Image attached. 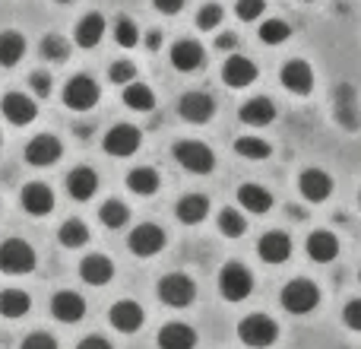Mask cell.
Wrapping results in <instances>:
<instances>
[{"label":"cell","instance_id":"cell-1","mask_svg":"<svg viewBox=\"0 0 361 349\" xmlns=\"http://www.w3.org/2000/svg\"><path fill=\"white\" fill-rule=\"evenodd\" d=\"M35 248L23 238H6L0 244V273L6 276H23V273H32L35 270Z\"/></svg>","mask_w":361,"mask_h":349},{"label":"cell","instance_id":"cell-2","mask_svg":"<svg viewBox=\"0 0 361 349\" xmlns=\"http://www.w3.org/2000/svg\"><path fill=\"white\" fill-rule=\"evenodd\" d=\"M219 292H222L225 302H244L250 292H254V276L244 264L231 261L219 270Z\"/></svg>","mask_w":361,"mask_h":349},{"label":"cell","instance_id":"cell-3","mask_svg":"<svg viewBox=\"0 0 361 349\" xmlns=\"http://www.w3.org/2000/svg\"><path fill=\"white\" fill-rule=\"evenodd\" d=\"M238 337H241V343L250 346V349H267V346L276 343V337H279V324H276L273 318H267V314H250V318L241 321Z\"/></svg>","mask_w":361,"mask_h":349},{"label":"cell","instance_id":"cell-4","mask_svg":"<svg viewBox=\"0 0 361 349\" xmlns=\"http://www.w3.org/2000/svg\"><path fill=\"white\" fill-rule=\"evenodd\" d=\"M99 99H102L99 83H95L92 76H86V73L70 76L67 86H63V105H67L70 112H89Z\"/></svg>","mask_w":361,"mask_h":349},{"label":"cell","instance_id":"cell-5","mask_svg":"<svg viewBox=\"0 0 361 349\" xmlns=\"http://www.w3.org/2000/svg\"><path fill=\"white\" fill-rule=\"evenodd\" d=\"M175 159L180 169L193 172V174H209L216 165V153L200 140H178L175 143Z\"/></svg>","mask_w":361,"mask_h":349},{"label":"cell","instance_id":"cell-6","mask_svg":"<svg viewBox=\"0 0 361 349\" xmlns=\"http://www.w3.org/2000/svg\"><path fill=\"white\" fill-rule=\"evenodd\" d=\"M279 302H282V308H286V312L307 314V312H314V308H317L320 289L314 286L311 280H292V283H286V286H282Z\"/></svg>","mask_w":361,"mask_h":349},{"label":"cell","instance_id":"cell-7","mask_svg":"<svg viewBox=\"0 0 361 349\" xmlns=\"http://www.w3.org/2000/svg\"><path fill=\"white\" fill-rule=\"evenodd\" d=\"M159 299L169 308H187L197 299V286L187 273H169L159 280Z\"/></svg>","mask_w":361,"mask_h":349},{"label":"cell","instance_id":"cell-8","mask_svg":"<svg viewBox=\"0 0 361 349\" xmlns=\"http://www.w3.org/2000/svg\"><path fill=\"white\" fill-rule=\"evenodd\" d=\"M140 143H143V134H140V127H133V124H114L111 131L105 134V140H102L108 156H118V159L133 156V153L140 150Z\"/></svg>","mask_w":361,"mask_h":349},{"label":"cell","instance_id":"cell-9","mask_svg":"<svg viewBox=\"0 0 361 349\" xmlns=\"http://www.w3.org/2000/svg\"><path fill=\"white\" fill-rule=\"evenodd\" d=\"M61 156H63V143L54 134H38V137H32L25 143V162L35 165V169H48Z\"/></svg>","mask_w":361,"mask_h":349},{"label":"cell","instance_id":"cell-10","mask_svg":"<svg viewBox=\"0 0 361 349\" xmlns=\"http://www.w3.org/2000/svg\"><path fill=\"white\" fill-rule=\"evenodd\" d=\"M127 248L137 257L159 254V251L165 248V229H159V225H152V223H140L137 229L127 235Z\"/></svg>","mask_w":361,"mask_h":349},{"label":"cell","instance_id":"cell-11","mask_svg":"<svg viewBox=\"0 0 361 349\" xmlns=\"http://www.w3.org/2000/svg\"><path fill=\"white\" fill-rule=\"evenodd\" d=\"M0 112H4V118L16 127H25L38 118L35 99H32V95H23V93H6L4 99H0Z\"/></svg>","mask_w":361,"mask_h":349},{"label":"cell","instance_id":"cell-12","mask_svg":"<svg viewBox=\"0 0 361 349\" xmlns=\"http://www.w3.org/2000/svg\"><path fill=\"white\" fill-rule=\"evenodd\" d=\"M51 314H54L61 324H76V321L86 318V299L73 289H63V292H54L51 299Z\"/></svg>","mask_w":361,"mask_h":349},{"label":"cell","instance_id":"cell-13","mask_svg":"<svg viewBox=\"0 0 361 349\" xmlns=\"http://www.w3.org/2000/svg\"><path fill=\"white\" fill-rule=\"evenodd\" d=\"M178 112H180V118L190 121V124H206V121L216 114V99H212L209 93H187V95H180Z\"/></svg>","mask_w":361,"mask_h":349},{"label":"cell","instance_id":"cell-14","mask_svg":"<svg viewBox=\"0 0 361 349\" xmlns=\"http://www.w3.org/2000/svg\"><path fill=\"white\" fill-rule=\"evenodd\" d=\"M206 61V51L197 38H180V42L171 45V67L180 70V73H193L200 70Z\"/></svg>","mask_w":361,"mask_h":349},{"label":"cell","instance_id":"cell-15","mask_svg":"<svg viewBox=\"0 0 361 349\" xmlns=\"http://www.w3.org/2000/svg\"><path fill=\"white\" fill-rule=\"evenodd\" d=\"M108 321H111V327H114V331H121V333H137L140 327H143L146 314H143V308H140L137 302L121 299V302H114V305H111Z\"/></svg>","mask_w":361,"mask_h":349},{"label":"cell","instance_id":"cell-16","mask_svg":"<svg viewBox=\"0 0 361 349\" xmlns=\"http://www.w3.org/2000/svg\"><path fill=\"white\" fill-rule=\"evenodd\" d=\"M19 203H23V210L29 213V216H48V213L54 210V191H51L48 184H42V181H32V184L23 187Z\"/></svg>","mask_w":361,"mask_h":349},{"label":"cell","instance_id":"cell-17","mask_svg":"<svg viewBox=\"0 0 361 349\" xmlns=\"http://www.w3.org/2000/svg\"><path fill=\"white\" fill-rule=\"evenodd\" d=\"M279 80H282V86H286L288 93L307 95L314 89V70L307 67L305 61H288V64H282Z\"/></svg>","mask_w":361,"mask_h":349},{"label":"cell","instance_id":"cell-18","mask_svg":"<svg viewBox=\"0 0 361 349\" xmlns=\"http://www.w3.org/2000/svg\"><path fill=\"white\" fill-rule=\"evenodd\" d=\"M257 254H260L267 264L288 261V257H292V235H286V232H279V229L267 232V235L257 242Z\"/></svg>","mask_w":361,"mask_h":349},{"label":"cell","instance_id":"cell-19","mask_svg":"<svg viewBox=\"0 0 361 349\" xmlns=\"http://www.w3.org/2000/svg\"><path fill=\"white\" fill-rule=\"evenodd\" d=\"M298 187H301V194H305V200L324 203V200L333 194V178L324 169H305L298 178Z\"/></svg>","mask_w":361,"mask_h":349},{"label":"cell","instance_id":"cell-20","mask_svg":"<svg viewBox=\"0 0 361 349\" xmlns=\"http://www.w3.org/2000/svg\"><path fill=\"white\" fill-rule=\"evenodd\" d=\"M95 191H99V174L89 169V165H76L73 172H67V194L73 200L86 203V200L95 197Z\"/></svg>","mask_w":361,"mask_h":349},{"label":"cell","instance_id":"cell-21","mask_svg":"<svg viewBox=\"0 0 361 349\" xmlns=\"http://www.w3.org/2000/svg\"><path fill=\"white\" fill-rule=\"evenodd\" d=\"M222 80H225V86H231V89L250 86V83L257 80V64L247 61V57H241V54H231L222 67Z\"/></svg>","mask_w":361,"mask_h":349},{"label":"cell","instance_id":"cell-22","mask_svg":"<svg viewBox=\"0 0 361 349\" xmlns=\"http://www.w3.org/2000/svg\"><path fill=\"white\" fill-rule=\"evenodd\" d=\"M80 276H82V283H89V286H105V283H111V276H114V264L108 261L105 254H89L80 261Z\"/></svg>","mask_w":361,"mask_h":349},{"label":"cell","instance_id":"cell-23","mask_svg":"<svg viewBox=\"0 0 361 349\" xmlns=\"http://www.w3.org/2000/svg\"><path fill=\"white\" fill-rule=\"evenodd\" d=\"M102 38H105V16L102 13H86L73 29V42L80 48H95Z\"/></svg>","mask_w":361,"mask_h":349},{"label":"cell","instance_id":"cell-24","mask_svg":"<svg viewBox=\"0 0 361 349\" xmlns=\"http://www.w3.org/2000/svg\"><path fill=\"white\" fill-rule=\"evenodd\" d=\"M307 257L311 261H317V264H330L333 257L339 254V242H336V235L333 232H326V229H317V232H311L307 235Z\"/></svg>","mask_w":361,"mask_h":349},{"label":"cell","instance_id":"cell-25","mask_svg":"<svg viewBox=\"0 0 361 349\" xmlns=\"http://www.w3.org/2000/svg\"><path fill=\"white\" fill-rule=\"evenodd\" d=\"M273 118H276V105H273V99H267V95L247 99L241 105V121L247 127H267V124H273Z\"/></svg>","mask_w":361,"mask_h":349},{"label":"cell","instance_id":"cell-26","mask_svg":"<svg viewBox=\"0 0 361 349\" xmlns=\"http://www.w3.org/2000/svg\"><path fill=\"white\" fill-rule=\"evenodd\" d=\"M197 346V333L193 327L180 324V321H171L159 331V349H193Z\"/></svg>","mask_w":361,"mask_h":349},{"label":"cell","instance_id":"cell-27","mask_svg":"<svg viewBox=\"0 0 361 349\" xmlns=\"http://www.w3.org/2000/svg\"><path fill=\"white\" fill-rule=\"evenodd\" d=\"M175 213H178V219L184 225H197V223H203V219L209 216V200H206L203 194H187V197L178 200Z\"/></svg>","mask_w":361,"mask_h":349},{"label":"cell","instance_id":"cell-28","mask_svg":"<svg viewBox=\"0 0 361 349\" xmlns=\"http://www.w3.org/2000/svg\"><path fill=\"white\" fill-rule=\"evenodd\" d=\"M238 203L244 206L247 213H269L273 210V194L267 191L263 184H241V191H238Z\"/></svg>","mask_w":361,"mask_h":349},{"label":"cell","instance_id":"cell-29","mask_svg":"<svg viewBox=\"0 0 361 349\" xmlns=\"http://www.w3.org/2000/svg\"><path fill=\"white\" fill-rule=\"evenodd\" d=\"M25 57V38L16 29L0 32V67H16Z\"/></svg>","mask_w":361,"mask_h":349},{"label":"cell","instance_id":"cell-30","mask_svg":"<svg viewBox=\"0 0 361 349\" xmlns=\"http://www.w3.org/2000/svg\"><path fill=\"white\" fill-rule=\"evenodd\" d=\"M29 308H32V299H29V292H23V289H4V292H0V314H4L6 321L25 318Z\"/></svg>","mask_w":361,"mask_h":349},{"label":"cell","instance_id":"cell-31","mask_svg":"<svg viewBox=\"0 0 361 349\" xmlns=\"http://www.w3.org/2000/svg\"><path fill=\"white\" fill-rule=\"evenodd\" d=\"M159 172L156 169H146V165H140V169H133L127 174V187H130L133 194H140V197H152V194L159 191Z\"/></svg>","mask_w":361,"mask_h":349},{"label":"cell","instance_id":"cell-32","mask_svg":"<svg viewBox=\"0 0 361 349\" xmlns=\"http://www.w3.org/2000/svg\"><path fill=\"white\" fill-rule=\"evenodd\" d=\"M38 54L51 64H63L70 57V42L63 35H57V32H48V35L38 42Z\"/></svg>","mask_w":361,"mask_h":349},{"label":"cell","instance_id":"cell-33","mask_svg":"<svg viewBox=\"0 0 361 349\" xmlns=\"http://www.w3.org/2000/svg\"><path fill=\"white\" fill-rule=\"evenodd\" d=\"M124 105L133 108V112H152L156 108V95L146 83H130L124 86Z\"/></svg>","mask_w":361,"mask_h":349},{"label":"cell","instance_id":"cell-34","mask_svg":"<svg viewBox=\"0 0 361 349\" xmlns=\"http://www.w3.org/2000/svg\"><path fill=\"white\" fill-rule=\"evenodd\" d=\"M57 238H61L63 248H82L89 242V225L82 219H67V223L57 229Z\"/></svg>","mask_w":361,"mask_h":349},{"label":"cell","instance_id":"cell-35","mask_svg":"<svg viewBox=\"0 0 361 349\" xmlns=\"http://www.w3.org/2000/svg\"><path fill=\"white\" fill-rule=\"evenodd\" d=\"M99 219L105 229H124L127 219H130V210H127V203H121V200H105L99 210Z\"/></svg>","mask_w":361,"mask_h":349},{"label":"cell","instance_id":"cell-36","mask_svg":"<svg viewBox=\"0 0 361 349\" xmlns=\"http://www.w3.org/2000/svg\"><path fill=\"white\" fill-rule=\"evenodd\" d=\"M219 232H222L225 238H241L244 232H247V219L228 206V210L219 213Z\"/></svg>","mask_w":361,"mask_h":349},{"label":"cell","instance_id":"cell-37","mask_svg":"<svg viewBox=\"0 0 361 349\" xmlns=\"http://www.w3.org/2000/svg\"><path fill=\"white\" fill-rule=\"evenodd\" d=\"M114 42H118L121 48H137L140 45V29H137V23H133L130 16L114 19Z\"/></svg>","mask_w":361,"mask_h":349},{"label":"cell","instance_id":"cell-38","mask_svg":"<svg viewBox=\"0 0 361 349\" xmlns=\"http://www.w3.org/2000/svg\"><path fill=\"white\" fill-rule=\"evenodd\" d=\"M235 153H241L244 159H254L257 162V159H267L269 153H273V146H269L267 140H260V137H241L235 143Z\"/></svg>","mask_w":361,"mask_h":349},{"label":"cell","instance_id":"cell-39","mask_svg":"<svg viewBox=\"0 0 361 349\" xmlns=\"http://www.w3.org/2000/svg\"><path fill=\"white\" fill-rule=\"evenodd\" d=\"M288 35H292V25L282 23V19H267V23L260 25V42L263 45H282Z\"/></svg>","mask_w":361,"mask_h":349},{"label":"cell","instance_id":"cell-40","mask_svg":"<svg viewBox=\"0 0 361 349\" xmlns=\"http://www.w3.org/2000/svg\"><path fill=\"white\" fill-rule=\"evenodd\" d=\"M108 80L118 83V86H130V83H137V67L130 61H114L108 67Z\"/></svg>","mask_w":361,"mask_h":349},{"label":"cell","instance_id":"cell-41","mask_svg":"<svg viewBox=\"0 0 361 349\" xmlns=\"http://www.w3.org/2000/svg\"><path fill=\"white\" fill-rule=\"evenodd\" d=\"M222 16H225L222 4H203L200 6V13H197V25L200 29H206V32H212L219 23H222Z\"/></svg>","mask_w":361,"mask_h":349},{"label":"cell","instance_id":"cell-42","mask_svg":"<svg viewBox=\"0 0 361 349\" xmlns=\"http://www.w3.org/2000/svg\"><path fill=\"white\" fill-rule=\"evenodd\" d=\"M263 10H267V0H238V6H235L238 19H244V23H254V19H260Z\"/></svg>","mask_w":361,"mask_h":349},{"label":"cell","instance_id":"cell-43","mask_svg":"<svg viewBox=\"0 0 361 349\" xmlns=\"http://www.w3.org/2000/svg\"><path fill=\"white\" fill-rule=\"evenodd\" d=\"M29 86L38 99H48L51 89H54V80H51V73H44V70H35V73L29 76Z\"/></svg>","mask_w":361,"mask_h":349},{"label":"cell","instance_id":"cell-44","mask_svg":"<svg viewBox=\"0 0 361 349\" xmlns=\"http://www.w3.org/2000/svg\"><path fill=\"white\" fill-rule=\"evenodd\" d=\"M19 349H57V340L51 337V333H44V331H35V333H29V337L23 340V346Z\"/></svg>","mask_w":361,"mask_h":349},{"label":"cell","instance_id":"cell-45","mask_svg":"<svg viewBox=\"0 0 361 349\" xmlns=\"http://www.w3.org/2000/svg\"><path fill=\"white\" fill-rule=\"evenodd\" d=\"M343 321H345V327H349V331H358L361 333V299H352L349 305H345Z\"/></svg>","mask_w":361,"mask_h":349},{"label":"cell","instance_id":"cell-46","mask_svg":"<svg viewBox=\"0 0 361 349\" xmlns=\"http://www.w3.org/2000/svg\"><path fill=\"white\" fill-rule=\"evenodd\" d=\"M152 6H156L159 13H165V16H175V13H180L184 0H152Z\"/></svg>","mask_w":361,"mask_h":349},{"label":"cell","instance_id":"cell-47","mask_svg":"<svg viewBox=\"0 0 361 349\" xmlns=\"http://www.w3.org/2000/svg\"><path fill=\"white\" fill-rule=\"evenodd\" d=\"M76 349H114V346L108 343L105 337H86V340H80V346Z\"/></svg>","mask_w":361,"mask_h":349},{"label":"cell","instance_id":"cell-48","mask_svg":"<svg viewBox=\"0 0 361 349\" xmlns=\"http://www.w3.org/2000/svg\"><path fill=\"white\" fill-rule=\"evenodd\" d=\"M235 45H238V35H219L216 38V48H222V51L235 48Z\"/></svg>","mask_w":361,"mask_h":349},{"label":"cell","instance_id":"cell-49","mask_svg":"<svg viewBox=\"0 0 361 349\" xmlns=\"http://www.w3.org/2000/svg\"><path fill=\"white\" fill-rule=\"evenodd\" d=\"M159 45H162V32L152 29L149 35H146V48H149V51H159Z\"/></svg>","mask_w":361,"mask_h":349},{"label":"cell","instance_id":"cell-50","mask_svg":"<svg viewBox=\"0 0 361 349\" xmlns=\"http://www.w3.org/2000/svg\"><path fill=\"white\" fill-rule=\"evenodd\" d=\"M57 4H73V0H57Z\"/></svg>","mask_w":361,"mask_h":349},{"label":"cell","instance_id":"cell-51","mask_svg":"<svg viewBox=\"0 0 361 349\" xmlns=\"http://www.w3.org/2000/svg\"><path fill=\"white\" fill-rule=\"evenodd\" d=\"M0 146H4V134H0Z\"/></svg>","mask_w":361,"mask_h":349},{"label":"cell","instance_id":"cell-52","mask_svg":"<svg viewBox=\"0 0 361 349\" xmlns=\"http://www.w3.org/2000/svg\"><path fill=\"white\" fill-rule=\"evenodd\" d=\"M358 203H361V194H358Z\"/></svg>","mask_w":361,"mask_h":349},{"label":"cell","instance_id":"cell-53","mask_svg":"<svg viewBox=\"0 0 361 349\" xmlns=\"http://www.w3.org/2000/svg\"><path fill=\"white\" fill-rule=\"evenodd\" d=\"M307 4H311V0H307Z\"/></svg>","mask_w":361,"mask_h":349}]
</instances>
